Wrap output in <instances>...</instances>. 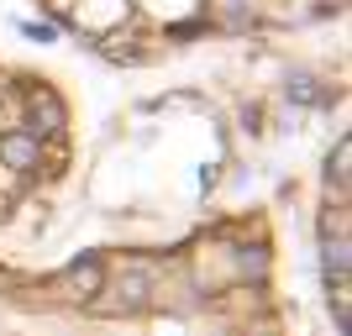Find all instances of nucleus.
<instances>
[{
    "label": "nucleus",
    "instance_id": "1",
    "mask_svg": "<svg viewBox=\"0 0 352 336\" xmlns=\"http://www.w3.org/2000/svg\"><path fill=\"white\" fill-rule=\"evenodd\" d=\"M37 137H27V132H6L0 137V163L6 168H37Z\"/></svg>",
    "mask_w": 352,
    "mask_h": 336
},
{
    "label": "nucleus",
    "instance_id": "2",
    "mask_svg": "<svg viewBox=\"0 0 352 336\" xmlns=\"http://www.w3.org/2000/svg\"><path fill=\"white\" fill-rule=\"evenodd\" d=\"M32 116H37L43 132H63V105L53 100L47 89H32Z\"/></svg>",
    "mask_w": 352,
    "mask_h": 336
},
{
    "label": "nucleus",
    "instance_id": "3",
    "mask_svg": "<svg viewBox=\"0 0 352 336\" xmlns=\"http://www.w3.org/2000/svg\"><path fill=\"white\" fill-rule=\"evenodd\" d=\"M69 289H79L89 300V294H100V263H74L69 268Z\"/></svg>",
    "mask_w": 352,
    "mask_h": 336
},
{
    "label": "nucleus",
    "instance_id": "4",
    "mask_svg": "<svg viewBox=\"0 0 352 336\" xmlns=\"http://www.w3.org/2000/svg\"><path fill=\"white\" fill-rule=\"evenodd\" d=\"M326 278H337V284H347V236H337V242H326Z\"/></svg>",
    "mask_w": 352,
    "mask_h": 336
},
{
    "label": "nucleus",
    "instance_id": "5",
    "mask_svg": "<svg viewBox=\"0 0 352 336\" xmlns=\"http://www.w3.org/2000/svg\"><path fill=\"white\" fill-rule=\"evenodd\" d=\"M347 163H352V142L342 137V142H337V158H331V168H326V174L337 179V190H347Z\"/></svg>",
    "mask_w": 352,
    "mask_h": 336
},
{
    "label": "nucleus",
    "instance_id": "6",
    "mask_svg": "<svg viewBox=\"0 0 352 336\" xmlns=\"http://www.w3.org/2000/svg\"><path fill=\"white\" fill-rule=\"evenodd\" d=\"M27 37H37V43H53V27H37V21H27Z\"/></svg>",
    "mask_w": 352,
    "mask_h": 336
}]
</instances>
